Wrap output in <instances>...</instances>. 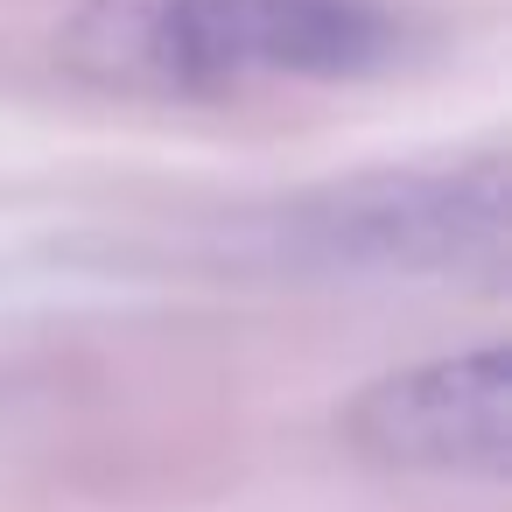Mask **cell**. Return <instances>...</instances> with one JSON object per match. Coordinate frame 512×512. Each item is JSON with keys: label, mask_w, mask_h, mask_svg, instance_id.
Returning <instances> with one entry per match:
<instances>
[{"label": "cell", "mask_w": 512, "mask_h": 512, "mask_svg": "<svg viewBox=\"0 0 512 512\" xmlns=\"http://www.w3.org/2000/svg\"><path fill=\"white\" fill-rule=\"evenodd\" d=\"M505 169L358 176L267 218V260L344 281H442L505 267Z\"/></svg>", "instance_id": "7a4b0ae2"}, {"label": "cell", "mask_w": 512, "mask_h": 512, "mask_svg": "<svg viewBox=\"0 0 512 512\" xmlns=\"http://www.w3.org/2000/svg\"><path fill=\"white\" fill-rule=\"evenodd\" d=\"M85 85L218 99L288 78H358L393 57L365 0H85L57 36Z\"/></svg>", "instance_id": "6da1fadb"}, {"label": "cell", "mask_w": 512, "mask_h": 512, "mask_svg": "<svg viewBox=\"0 0 512 512\" xmlns=\"http://www.w3.org/2000/svg\"><path fill=\"white\" fill-rule=\"evenodd\" d=\"M344 435L358 456L386 470H428V477H505L512 463V365L498 344L449 351L407 372L372 379Z\"/></svg>", "instance_id": "3957f363"}]
</instances>
